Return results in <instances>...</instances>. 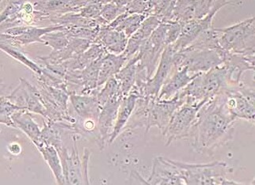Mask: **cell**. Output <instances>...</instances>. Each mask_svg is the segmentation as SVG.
Listing matches in <instances>:
<instances>
[{"label":"cell","instance_id":"1","mask_svg":"<svg viewBox=\"0 0 255 185\" xmlns=\"http://www.w3.org/2000/svg\"><path fill=\"white\" fill-rule=\"evenodd\" d=\"M236 119L229 112L224 92L208 100L197 112L189 138L193 150L211 156L234 139Z\"/></svg>","mask_w":255,"mask_h":185},{"label":"cell","instance_id":"2","mask_svg":"<svg viewBox=\"0 0 255 185\" xmlns=\"http://www.w3.org/2000/svg\"><path fill=\"white\" fill-rule=\"evenodd\" d=\"M229 86L228 70L221 65L205 73H200L178 93L186 99V102H206L224 92Z\"/></svg>","mask_w":255,"mask_h":185},{"label":"cell","instance_id":"3","mask_svg":"<svg viewBox=\"0 0 255 185\" xmlns=\"http://www.w3.org/2000/svg\"><path fill=\"white\" fill-rule=\"evenodd\" d=\"M179 169L187 185H244L228 179L233 168L225 162H213L208 164H188L170 160Z\"/></svg>","mask_w":255,"mask_h":185},{"label":"cell","instance_id":"4","mask_svg":"<svg viewBox=\"0 0 255 185\" xmlns=\"http://www.w3.org/2000/svg\"><path fill=\"white\" fill-rule=\"evenodd\" d=\"M219 43L232 54L255 56V18L252 17L229 27L217 28Z\"/></svg>","mask_w":255,"mask_h":185},{"label":"cell","instance_id":"5","mask_svg":"<svg viewBox=\"0 0 255 185\" xmlns=\"http://www.w3.org/2000/svg\"><path fill=\"white\" fill-rule=\"evenodd\" d=\"M224 64V58L220 52L209 49L184 48L174 56V71L187 68L192 75L205 73L211 69Z\"/></svg>","mask_w":255,"mask_h":185},{"label":"cell","instance_id":"6","mask_svg":"<svg viewBox=\"0 0 255 185\" xmlns=\"http://www.w3.org/2000/svg\"><path fill=\"white\" fill-rule=\"evenodd\" d=\"M205 103L185 101L176 110L164 131L162 132L166 141V146H169L178 139L189 138L192 127L197 119V112Z\"/></svg>","mask_w":255,"mask_h":185},{"label":"cell","instance_id":"7","mask_svg":"<svg viewBox=\"0 0 255 185\" xmlns=\"http://www.w3.org/2000/svg\"><path fill=\"white\" fill-rule=\"evenodd\" d=\"M168 23H162L151 33V36L143 41L135 56L139 60V65L147 71V77L151 79L152 74L159 64L161 55L166 48V32Z\"/></svg>","mask_w":255,"mask_h":185},{"label":"cell","instance_id":"8","mask_svg":"<svg viewBox=\"0 0 255 185\" xmlns=\"http://www.w3.org/2000/svg\"><path fill=\"white\" fill-rule=\"evenodd\" d=\"M226 104L232 116L238 120L255 121V90L244 85L243 82L230 85L224 91Z\"/></svg>","mask_w":255,"mask_h":185},{"label":"cell","instance_id":"9","mask_svg":"<svg viewBox=\"0 0 255 185\" xmlns=\"http://www.w3.org/2000/svg\"><path fill=\"white\" fill-rule=\"evenodd\" d=\"M144 98L147 102L146 132L154 126L159 127L162 132L164 131L174 112L186 101L178 93L169 100H159L151 96Z\"/></svg>","mask_w":255,"mask_h":185},{"label":"cell","instance_id":"10","mask_svg":"<svg viewBox=\"0 0 255 185\" xmlns=\"http://www.w3.org/2000/svg\"><path fill=\"white\" fill-rule=\"evenodd\" d=\"M232 3H238L237 1H217L213 10L206 17L199 20L182 22L181 23V33L178 40L172 44L177 52L182 50L184 48L191 45L197 37L201 36L205 31L213 27V17L221 8L227 5H232ZM180 23V22H179Z\"/></svg>","mask_w":255,"mask_h":185},{"label":"cell","instance_id":"11","mask_svg":"<svg viewBox=\"0 0 255 185\" xmlns=\"http://www.w3.org/2000/svg\"><path fill=\"white\" fill-rule=\"evenodd\" d=\"M177 51L173 45L165 48L161 55L159 65L156 68L155 76L149 79L142 91V97L151 96L157 98L161 88L165 82L174 72V56Z\"/></svg>","mask_w":255,"mask_h":185},{"label":"cell","instance_id":"12","mask_svg":"<svg viewBox=\"0 0 255 185\" xmlns=\"http://www.w3.org/2000/svg\"><path fill=\"white\" fill-rule=\"evenodd\" d=\"M124 97L123 93L120 91L102 107L97 123V129L99 133L98 144L99 145L101 150L104 148L107 142L109 143L115 125L118 110Z\"/></svg>","mask_w":255,"mask_h":185},{"label":"cell","instance_id":"13","mask_svg":"<svg viewBox=\"0 0 255 185\" xmlns=\"http://www.w3.org/2000/svg\"><path fill=\"white\" fill-rule=\"evenodd\" d=\"M216 2L217 1L215 0L176 1L173 10L172 21L182 23L204 18L213 10Z\"/></svg>","mask_w":255,"mask_h":185},{"label":"cell","instance_id":"14","mask_svg":"<svg viewBox=\"0 0 255 185\" xmlns=\"http://www.w3.org/2000/svg\"><path fill=\"white\" fill-rule=\"evenodd\" d=\"M145 183L155 185H186L179 169L173 164L170 159L162 157L155 158L151 176Z\"/></svg>","mask_w":255,"mask_h":185},{"label":"cell","instance_id":"15","mask_svg":"<svg viewBox=\"0 0 255 185\" xmlns=\"http://www.w3.org/2000/svg\"><path fill=\"white\" fill-rule=\"evenodd\" d=\"M58 151L60 160L62 163L66 185H84L83 182V167L76 147V141L72 154L64 148L62 144L56 147Z\"/></svg>","mask_w":255,"mask_h":185},{"label":"cell","instance_id":"16","mask_svg":"<svg viewBox=\"0 0 255 185\" xmlns=\"http://www.w3.org/2000/svg\"><path fill=\"white\" fill-rule=\"evenodd\" d=\"M128 40V38L124 32L110 29L107 25H103L93 43L102 45L109 53L120 55L126 50Z\"/></svg>","mask_w":255,"mask_h":185},{"label":"cell","instance_id":"17","mask_svg":"<svg viewBox=\"0 0 255 185\" xmlns=\"http://www.w3.org/2000/svg\"><path fill=\"white\" fill-rule=\"evenodd\" d=\"M200 73L192 75L187 68L174 71L162 85L157 98L159 100H169L174 97L178 92L183 90L189 83H191Z\"/></svg>","mask_w":255,"mask_h":185},{"label":"cell","instance_id":"18","mask_svg":"<svg viewBox=\"0 0 255 185\" xmlns=\"http://www.w3.org/2000/svg\"><path fill=\"white\" fill-rule=\"evenodd\" d=\"M75 112L86 120H94L98 123L101 107L96 96L71 93L69 97Z\"/></svg>","mask_w":255,"mask_h":185},{"label":"cell","instance_id":"19","mask_svg":"<svg viewBox=\"0 0 255 185\" xmlns=\"http://www.w3.org/2000/svg\"><path fill=\"white\" fill-rule=\"evenodd\" d=\"M139 98H142V96L139 94L136 87L134 86L128 95L125 96L122 100L120 108L118 110V116H117L112 135L109 140V143H112L118 135H120L121 131L126 127L129 118L131 117V115L136 106L138 99Z\"/></svg>","mask_w":255,"mask_h":185},{"label":"cell","instance_id":"20","mask_svg":"<svg viewBox=\"0 0 255 185\" xmlns=\"http://www.w3.org/2000/svg\"><path fill=\"white\" fill-rule=\"evenodd\" d=\"M66 26L64 25H54L52 26H48L45 28H37L33 26H27L25 32L18 37H11L9 35H1V41L14 42V45H29L31 43H44L42 37L48 33L55 32V31L64 30ZM14 45L10 47H14Z\"/></svg>","mask_w":255,"mask_h":185},{"label":"cell","instance_id":"21","mask_svg":"<svg viewBox=\"0 0 255 185\" xmlns=\"http://www.w3.org/2000/svg\"><path fill=\"white\" fill-rule=\"evenodd\" d=\"M34 145L42 154L43 158L52 170L56 183L58 185H66L62 163L58 151H56V149L52 145L41 138L34 143Z\"/></svg>","mask_w":255,"mask_h":185},{"label":"cell","instance_id":"22","mask_svg":"<svg viewBox=\"0 0 255 185\" xmlns=\"http://www.w3.org/2000/svg\"><path fill=\"white\" fill-rule=\"evenodd\" d=\"M128 61L123 54L115 55L107 53L100 60L98 89L104 85L109 79L114 77L120 72L125 64Z\"/></svg>","mask_w":255,"mask_h":185},{"label":"cell","instance_id":"23","mask_svg":"<svg viewBox=\"0 0 255 185\" xmlns=\"http://www.w3.org/2000/svg\"><path fill=\"white\" fill-rule=\"evenodd\" d=\"M14 126L19 128L27 135L33 143L41 138V131L37 123L34 121L29 111L26 109L19 110L14 112L11 116Z\"/></svg>","mask_w":255,"mask_h":185},{"label":"cell","instance_id":"24","mask_svg":"<svg viewBox=\"0 0 255 185\" xmlns=\"http://www.w3.org/2000/svg\"><path fill=\"white\" fill-rule=\"evenodd\" d=\"M147 17L145 14H129L126 12L118 16L116 19L107 25V27L115 30L122 31L126 33L128 38H129L131 35L134 34L139 29L142 22Z\"/></svg>","mask_w":255,"mask_h":185},{"label":"cell","instance_id":"25","mask_svg":"<svg viewBox=\"0 0 255 185\" xmlns=\"http://www.w3.org/2000/svg\"><path fill=\"white\" fill-rule=\"evenodd\" d=\"M138 63H139V60L137 56L135 55L125 64L120 72L114 76L119 84L121 91L124 96H128L135 86V73H136Z\"/></svg>","mask_w":255,"mask_h":185},{"label":"cell","instance_id":"26","mask_svg":"<svg viewBox=\"0 0 255 185\" xmlns=\"http://www.w3.org/2000/svg\"><path fill=\"white\" fill-rule=\"evenodd\" d=\"M1 50L6 52L9 56H11V57L15 59V60L21 62V64H23L24 65L27 66L28 68L32 70L34 72L35 75H37L39 77L42 76V68H40L39 65H37L34 62L29 60L22 52L17 50V48L9 46V45H4V44H1Z\"/></svg>","mask_w":255,"mask_h":185},{"label":"cell","instance_id":"27","mask_svg":"<svg viewBox=\"0 0 255 185\" xmlns=\"http://www.w3.org/2000/svg\"><path fill=\"white\" fill-rule=\"evenodd\" d=\"M42 41L45 45L52 47L53 51H60L68 46L70 37L64 30L55 31L45 35L42 37Z\"/></svg>","mask_w":255,"mask_h":185},{"label":"cell","instance_id":"28","mask_svg":"<svg viewBox=\"0 0 255 185\" xmlns=\"http://www.w3.org/2000/svg\"><path fill=\"white\" fill-rule=\"evenodd\" d=\"M120 91V87L117 79L113 77L109 79L103 87L98 89V92L95 96L99 100L101 107H103L114 95L116 94L117 92Z\"/></svg>","mask_w":255,"mask_h":185},{"label":"cell","instance_id":"29","mask_svg":"<svg viewBox=\"0 0 255 185\" xmlns=\"http://www.w3.org/2000/svg\"><path fill=\"white\" fill-rule=\"evenodd\" d=\"M22 109H25V108L11 102L7 97L2 96V98H1V123L6 124V125L10 126V127H15L14 122L11 119L12 115L17 111Z\"/></svg>","mask_w":255,"mask_h":185},{"label":"cell","instance_id":"30","mask_svg":"<svg viewBox=\"0 0 255 185\" xmlns=\"http://www.w3.org/2000/svg\"><path fill=\"white\" fill-rule=\"evenodd\" d=\"M107 1H90L87 6L81 9L79 14L83 17L87 19H95L100 15L101 11L103 10L105 4Z\"/></svg>","mask_w":255,"mask_h":185},{"label":"cell","instance_id":"31","mask_svg":"<svg viewBox=\"0 0 255 185\" xmlns=\"http://www.w3.org/2000/svg\"><path fill=\"white\" fill-rule=\"evenodd\" d=\"M91 151L88 149H85L82 160V167H83V182L84 185H89V178H88V162H89Z\"/></svg>","mask_w":255,"mask_h":185},{"label":"cell","instance_id":"32","mask_svg":"<svg viewBox=\"0 0 255 185\" xmlns=\"http://www.w3.org/2000/svg\"><path fill=\"white\" fill-rule=\"evenodd\" d=\"M8 151H10L13 155H17L21 153V149L20 145L17 143H13L8 146Z\"/></svg>","mask_w":255,"mask_h":185}]
</instances>
